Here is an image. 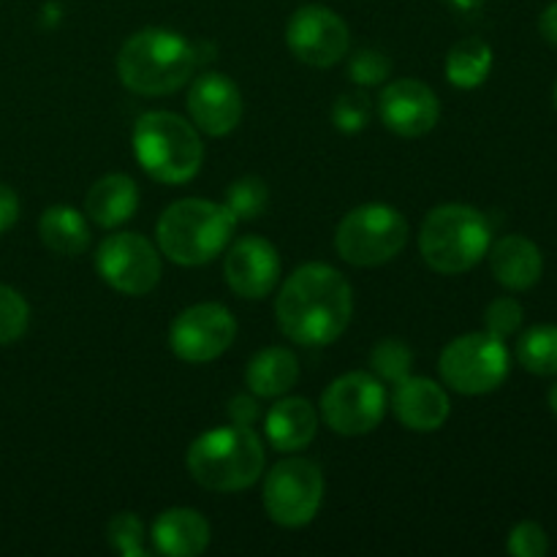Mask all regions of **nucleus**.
I'll list each match as a JSON object with an SVG mask.
<instances>
[{"label":"nucleus","mask_w":557,"mask_h":557,"mask_svg":"<svg viewBox=\"0 0 557 557\" xmlns=\"http://www.w3.org/2000/svg\"><path fill=\"white\" fill-rule=\"evenodd\" d=\"M354 313V292L330 264H302L286 277L275 302L283 335L299 346H330L346 332Z\"/></svg>","instance_id":"obj_1"},{"label":"nucleus","mask_w":557,"mask_h":557,"mask_svg":"<svg viewBox=\"0 0 557 557\" xmlns=\"http://www.w3.org/2000/svg\"><path fill=\"white\" fill-rule=\"evenodd\" d=\"M196 52L180 33L145 27L123 44L117 54L120 82L139 96H169L190 79Z\"/></svg>","instance_id":"obj_2"},{"label":"nucleus","mask_w":557,"mask_h":557,"mask_svg":"<svg viewBox=\"0 0 557 557\" xmlns=\"http://www.w3.org/2000/svg\"><path fill=\"white\" fill-rule=\"evenodd\" d=\"M188 473L212 493H243L264 473V446L250 428L226 424L190 444Z\"/></svg>","instance_id":"obj_3"},{"label":"nucleus","mask_w":557,"mask_h":557,"mask_svg":"<svg viewBox=\"0 0 557 557\" xmlns=\"http://www.w3.org/2000/svg\"><path fill=\"white\" fill-rule=\"evenodd\" d=\"M237 218L226 205L207 199H180L158 218V248L180 267H201L228 248Z\"/></svg>","instance_id":"obj_4"},{"label":"nucleus","mask_w":557,"mask_h":557,"mask_svg":"<svg viewBox=\"0 0 557 557\" xmlns=\"http://www.w3.org/2000/svg\"><path fill=\"white\" fill-rule=\"evenodd\" d=\"M134 156L156 183L183 185L199 174L205 145L188 120L174 112H147L134 125Z\"/></svg>","instance_id":"obj_5"},{"label":"nucleus","mask_w":557,"mask_h":557,"mask_svg":"<svg viewBox=\"0 0 557 557\" xmlns=\"http://www.w3.org/2000/svg\"><path fill=\"white\" fill-rule=\"evenodd\" d=\"M493 245V228L479 210L468 205H441L430 210L419 228V250L430 270L460 275L473 270Z\"/></svg>","instance_id":"obj_6"},{"label":"nucleus","mask_w":557,"mask_h":557,"mask_svg":"<svg viewBox=\"0 0 557 557\" xmlns=\"http://www.w3.org/2000/svg\"><path fill=\"white\" fill-rule=\"evenodd\" d=\"M408 243V221L392 205L354 207L335 232V248L351 267H381Z\"/></svg>","instance_id":"obj_7"},{"label":"nucleus","mask_w":557,"mask_h":557,"mask_svg":"<svg viewBox=\"0 0 557 557\" xmlns=\"http://www.w3.org/2000/svg\"><path fill=\"white\" fill-rule=\"evenodd\" d=\"M509 348L490 332L460 335L441 354V379L460 395H490L509 375Z\"/></svg>","instance_id":"obj_8"},{"label":"nucleus","mask_w":557,"mask_h":557,"mask_svg":"<svg viewBox=\"0 0 557 557\" xmlns=\"http://www.w3.org/2000/svg\"><path fill=\"white\" fill-rule=\"evenodd\" d=\"M324 500V473L305 457H288L264 479V509L281 528H305L315 520Z\"/></svg>","instance_id":"obj_9"},{"label":"nucleus","mask_w":557,"mask_h":557,"mask_svg":"<svg viewBox=\"0 0 557 557\" xmlns=\"http://www.w3.org/2000/svg\"><path fill=\"white\" fill-rule=\"evenodd\" d=\"M386 413L384 381L373 373L341 375L326 386L321 397V417L337 435H368L381 424Z\"/></svg>","instance_id":"obj_10"},{"label":"nucleus","mask_w":557,"mask_h":557,"mask_svg":"<svg viewBox=\"0 0 557 557\" xmlns=\"http://www.w3.org/2000/svg\"><path fill=\"white\" fill-rule=\"evenodd\" d=\"M96 270L114 292L145 297L161 281V253L147 237L134 232L109 234L96 253Z\"/></svg>","instance_id":"obj_11"},{"label":"nucleus","mask_w":557,"mask_h":557,"mask_svg":"<svg viewBox=\"0 0 557 557\" xmlns=\"http://www.w3.org/2000/svg\"><path fill=\"white\" fill-rule=\"evenodd\" d=\"M237 321L223 305L199 302L185 308L169 330V346L183 362L205 364L232 348Z\"/></svg>","instance_id":"obj_12"},{"label":"nucleus","mask_w":557,"mask_h":557,"mask_svg":"<svg viewBox=\"0 0 557 557\" xmlns=\"http://www.w3.org/2000/svg\"><path fill=\"white\" fill-rule=\"evenodd\" d=\"M348 25L343 16L326 5L310 3L302 5L292 14L286 27V44L302 63L313 65V69H330V65L341 63L348 52Z\"/></svg>","instance_id":"obj_13"},{"label":"nucleus","mask_w":557,"mask_h":557,"mask_svg":"<svg viewBox=\"0 0 557 557\" xmlns=\"http://www.w3.org/2000/svg\"><path fill=\"white\" fill-rule=\"evenodd\" d=\"M226 283L237 297L264 299L281 277V256L264 237H239L228 243L223 261Z\"/></svg>","instance_id":"obj_14"},{"label":"nucleus","mask_w":557,"mask_h":557,"mask_svg":"<svg viewBox=\"0 0 557 557\" xmlns=\"http://www.w3.org/2000/svg\"><path fill=\"white\" fill-rule=\"evenodd\" d=\"M379 114L389 131L397 136H417L430 134L441 117L438 96L419 79H397L381 90Z\"/></svg>","instance_id":"obj_15"},{"label":"nucleus","mask_w":557,"mask_h":557,"mask_svg":"<svg viewBox=\"0 0 557 557\" xmlns=\"http://www.w3.org/2000/svg\"><path fill=\"white\" fill-rule=\"evenodd\" d=\"M188 112L190 120L207 136L232 134L243 117V96L239 87L226 74L207 71L190 82L188 90Z\"/></svg>","instance_id":"obj_16"},{"label":"nucleus","mask_w":557,"mask_h":557,"mask_svg":"<svg viewBox=\"0 0 557 557\" xmlns=\"http://www.w3.org/2000/svg\"><path fill=\"white\" fill-rule=\"evenodd\" d=\"M392 408L403 428L413 430V433H435L444 428L451 413V403L444 386L422 379V375H406L403 381H397Z\"/></svg>","instance_id":"obj_17"},{"label":"nucleus","mask_w":557,"mask_h":557,"mask_svg":"<svg viewBox=\"0 0 557 557\" xmlns=\"http://www.w3.org/2000/svg\"><path fill=\"white\" fill-rule=\"evenodd\" d=\"M487 253L493 277L509 292H528L542 281L544 259L533 239L522 237V234H509L490 245Z\"/></svg>","instance_id":"obj_18"},{"label":"nucleus","mask_w":557,"mask_h":557,"mask_svg":"<svg viewBox=\"0 0 557 557\" xmlns=\"http://www.w3.org/2000/svg\"><path fill=\"white\" fill-rule=\"evenodd\" d=\"M264 430L277 451L294 455L313 444L315 433H319V411L305 397H286L270 408Z\"/></svg>","instance_id":"obj_19"},{"label":"nucleus","mask_w":557,"mask_h":557,"mask_svg":"<svg viewBox=\"0 0 557 557\" xmlns=\"http://www.w3.org/2000/svg\"><path fill=\"white\" fill-rule=\"evenodd\" d=\"M210 522L196 509H166L152 525V544L161 555L196 557L210 547Z\"/></svg>","instance_id":"obj_20"},{"label":"nucleus","mask_w":557,"mask_h":557,"mask_svg":"<svg viewBox=\"0 0 557 557\" xmlns=\"http://www.w3.org/2000/svg\"><path fill=\"white\" fill-rule=\"evenodd\" d=\"M139 210V188L128 174H107L98 180L85 199V212L103 228H117Z\"/></svg>","instance_id":"obj_21"},{"label":"nucleus","mask_w":557,"mask_h":557,"mask_svg":"<svg viewBox=\"0 0 557 557\" xmlns=\"http://www.w3.org/2000/svg\"><path fill=\"white\" fill-rule=\"evenodd\" d=\"M299 379V362L294 351L281 346L264 348L250 359L248 370H245V384L256 397H283L286 392L294 389Z\"/></svg>","instance_id":"obj_22"},{"label":"nucleus","mask_w":557,"mask_h":557,"mask_svg":"<svg viewBox=\"0 0 557 557\" xmlns=\"http://www.w3.org/2000/svg\"><path fill=\"white\" fill-rule=\"evenodd\" d=\"M41 243L58 256H79L90 245V228L85 215L71 205H52L38 221Z\"/></svg>","instance_id":"obj_23"},{"label":"nucleus","mask_w":557,"mask_h":557,"mask_svg":"<svg viewBox=\"0 0 557 557\" xmlns=\"http://www.w3.org/2000/svg\"><path fill=\"white\" fill-rule=\"evenodd\" d=\"M490 71H493V49L476 36L457 41L446 54V79L460 90H473V87L484 85Z\"/></svg>","instance_id":"obj_24"},{"label":"nucleus","mask_w":557,"mask_h":557,"mask_svg":"<svg viewBox=\"0 0 557 557\" xmlns=\"http://www.w3.org/2000/svg\"><path fill=\"white\" fill-rule=\"evenodd\" d=\"M517 359L533 375H557V326L539 324L517 341Z\"/></svg>","instance_id":"obj_25"},{"label":"nucleus","mask_w":557,"mask_h":557,"mask_svg":"<svg viewBox=\"0 0 557 557\" xmlns=\"http://www.w3.org/2000/svg\"><path fill=\"white\" fill-rule=\"evenodd\" d=\"M223 205L232 210L237 221H256L270 207V188L261 177H239L228 185Z\"/></svg>","instance_id":"obj_26"},{"label":"nucleus","mask_w":557,"mask_h":557,"mask_svg":"<svg viewBox=\"0 0 557 557\" xmlns=\"http://www.w3.org/2000/svg\"><path fill=\"white\" fill-rule=\"evenodd\" d=\"M413 351L397 337H386V341L375 343L373 354H370V368H373L375 379L397 384L406 375H411Z\"/></svg>","instance_id":"obj_27"},{"label":"nucleus","mask_w":557,"mask_h":557,"mask_svg":"<svg viewBox=\"0 0 557 557\" xmlns=\"http://www.w3.org/2000/svg\"><path fill=\"white\" fill-rule=\"evenodd\" d=\"M30 324V308L16 288L0 283V346L16 343Z\"/></svg>","instance_id":"obj_28"},{"label":"nucleus","mask_w":557,"mask_h":557,"mask_svg":"<svg viewBox=\"0 0 557 557\" xmlns=\"http://www.w3.org/2000/svg\"><path fill=\"white\" fill-rule=\"evenodd\" d=\"M109 544L125 557H145V525L136 515L123 511L114 515L107 525Z\"/></svg>","instance_id":"obj_29"},{"label":"nucleus","mask_w":557,"mask_h":557,"mask_svg":"<svg viewBox=\"0 0 557 557\" xmlns=\"http://www.w3.org/2000/svg\"><path fill=\"white\" fill-rule=\"evenodd\" d=\"M522 319H525V313H522V305L515 297L495 299L484 310V326H487L490 335L500 337V341L515 335L522 326Z\"/></svg>","instance_id":"obj_30"},{"label":"nucleus","mask_w":557,"mask_h":557,"mask_svg":"<svg viewBox=\"0 0 557 557\" xmlns=\"http://www.w3.org/2000/svg\"><path fill=\"white\" fill-rule=\"evenodd\" d=\"M332 123L343 134H357L370 123V103L362 92H348L341 96L332 107Z\"/></svg>","instance_id":"obj_31"},{"label":"nucleus","mask_w":557,"mask_h":557,"mask_svg":"<svg viewBox=\"0 0 557 557\" xmlns=\"http://www.w3.org/2000/svg\"><path fill=\"white\" fill-rule=\"evenodd\" d=\"M389 58H386L384 52H379V49H359L351 58V63H348V74H351V79L362 87L381 85V82L389 76Z\"/></svg>","instance_id":"obj_32"},{"label":"nucleus","mask_w":557,"mask_h":557,"mask_svg":"<svg viewBox=\"0 0 557 557\" xmlns=\"http://www.w3.org/2000/svg\"><path fill=\"white\" fill-rule=\"evenodd\" d=\"M506 549L515 557H544L549 553V539L539 522H520L515 531L509 533Z\"/></svg>","instance_id":"obj_33"},{"label":"nucleus","mask_w":557,"mask_h":557,"mask_svg":"<svg viewBox=\"0 0 557 557\" xmlns=\"http://www.w3.org/2000/svg\"><path fill=\"white\" fill-rule=\"evenodd\" d=\"M228 417H232L234 424H243V428H250L259 419V403H256V395H237L232 403H228Z\"/></svg>","instance_id":"obj_34"},{"label":"nucleus","mask_w":557,"mask_h":557,"mask_svg":"<svg viewBox=\"0 0 557 557\" xmlns=\"http://www.w3.org/2000/svg\"><path fill=\"white\" fill-rule=\"evenodd\" d=\"M16 218H20V199H16V194L9 185L0 183V234L9 232L16 223Z\"/></svg>","instance_id":"obj_35"},{"label":"nucleus","mask_w":557,"mask_h":557,"mask_svg":"<svg viewBox=\"0 0 557 557\" xmlns=\"http://www.w3.org/2000/svg\"><path fill=\"white\" fill-rule=\"evenodd\" d=\"M539 30H542V36L547 38L553 47H557V0H555V3H549L547 9L542 11V20H539Z\"/></svg>","instance_id":"obj_36"},{"label":"nucleus","mask_w":557,"mask_h":557,"mask_svg":"<svg viewBox=\"0 0 557 557\" xmlns=\"http://www.w3.org/2000/svg\"><path fill=\"white\" fill-rule=\"evenodd\" d=\"M549 408H553V413L557 417V384L549 389Z\"/></svg>","instance_id":"obj_37"},{"label":"nucleus","mask_w":557,"mask_h":557,"mask_svg":"<svg viewBox=\"0 0 557 557\" xmlns=\"http://www.w3.org/2000/svg\"><path fill=\"white\" fill-rule=\"evenodd\" d=\"M555 109H557V82H555Z\"/></svg>","instance_id":"obj_38"}]
</instances>
